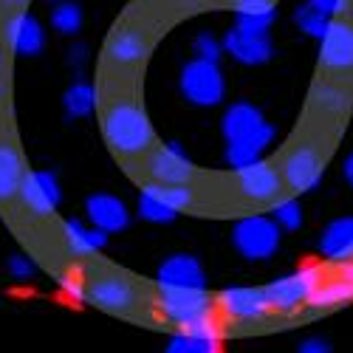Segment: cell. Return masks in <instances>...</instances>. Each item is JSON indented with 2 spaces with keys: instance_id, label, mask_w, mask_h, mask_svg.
Masks as SVG:
<instances>
[{
  "instance_id": "34",
  "label": "cell",
  "mask_w": 353,
  "mask_h": 353,
  "mask_svg": "<svg viewBox=\"0 0 353 353\" xmlns=\"http://www.w3.org/2000/svg\"><path fill=\"white\" fill-rule=\"evenodd\" d=\"M34 272H37V266H34V260L28 254H14L9 260V274L14 280H28V277H34Z\"/></svg>"
},
{
  "instance_id": "33",
  "label": "cell",
  "mask_w": 353,
  "mask_h": 353,
  "mask_svg": "<svg viewBox=\"0 0 353 353\" xmlns=\"http://www.w3.org/2000/svg\"><path fill=\"white\" fill-rule=\"evenodd\" d=\"M195 54L201 57V60L218 63L221 54H223V43H218L212 34H198V37H195Z\"/></svg>"
},
{
  "instance_id": "6",
  "label": "cell",
  "mask_w": 353,
  "mask_h": 353,
  "mask_svg": "<svg viewBox=\"0 0 353 353\" xmlns=\"http://www.w3.org/2000/svg\"><path fill=\"white\" fill-rule=\"evenodd\" d=\"M85 303L110 314H130L141 303V294L125 274H97L85 283Z\"/></svg>"
},
{
  "instance_id": "7",
  "label": "cell",
  "mask_w": 353,
  "mask_h": 353,
  "mask_svg": "<svg viewBox=\"0 0 353 353\" xmlns=\"http://www.w3.org/2000/svg\"><path fill=\"white\" fill-rule=\"evenodd\" d=\"M232 241L246 260H266L280 246V226L269 215H246L234 226Z\"/></svg>"
},
{
  "instance_id": "15",
  "label": "cell",
  "mask_w": 353,
  "mask_h": 353,
  "mask_svg": "<svg viewBox=\"0 0 353 353\" xmlns=\"http://www.w3.org/2000/svg\"><path fill=\"white\" fill-rule=\"evenodd\" d=\"M353 303V260L339 263V272L331 280H322L314 297L308 300V308L314 311H334L339 305Z\"/></svg>"
},
{
  "instance_id": "29",
  "label": "cell",
  "mask_w": 353,
  "mask_h": 353,
  "mask_svg": "<svg viewBox=\"0 0 353 353\" xmlns=\"http://www.w3.org/2000/svg\"><path fill=\"white\" fill-rule=\"evenodd\" d=\"M294 23L300 26V32H305L308 37H314V40H322V34L328 32V14H322L319 9H314L311 3H305V6H297L294 9Z\"/></svg>"
},
{
  "instance_id": "3",
  "label": "cell",
  "mask_w": 353,
  "mask_h": 353,
  "mask_svg": "<svg viewBox=\"0 0 353 353\" xmlns=\"http://www.w3.org/2000/svg\"><path fill=\"white\" fill-rule=\"evenodd\" d=\"M280 172H283V184L291 192L297 195L311 192L325 175V156H322V150L314 141H300L280 161Z\"/></svg>"
},
{
  "instance_id": "16",
  "label": "cell",
  "mask_w": 353,
  "mask_h": 353,
  "mask_svg": "<svg viewBox=\"0 0 353 353\" xmlns=\"http://www.w3.org/2000/svg\"><path fill=\"white\" fill-rule=\"evenodd\" d=\"M85 215L91 221V226L102 229V232H122L130 223V212L125 207V201H119L116 195L108 192H94L85 201Z\"/></svg>"
},
{
  "instance_id": "36",
  "label": "cell",
  "mask_w": 353,
  "mask_h": 353,
  "mask_svg": "<svg viewBox=\"0 0 353 353\" xmlns=\"http://www.w3.org/2000/svg\"><path fill=\"white\" fill-rule=\"evenodd\" d=\"M297 353H334V350H331V345L325 339H305L297 347Z\"/></svg>"
},
{
  "instance_id": "20",
  "label": "cell",
  "mask_w": 353,
  "mask_h": 353,
  "mask_svg": "<svg viewBox=\"0 0 353 353\" xmlns=\"http://www.w3.org/2000/svg\"><path fill=\"white\" fill-rule=\"evenodd\" d=\"M263 125H269L263 119V113L249 105V102H234L226 113H223V122H221V130H223V141H241L252 133H257Z\"/></svg>"
},
{
  "instance_id": "11",
  "label": "cell",
  "mask_w": 353,
  "mask_h": 353,
  "mask_svg": "<svg viewBox=\"0 0 353 353\" xmlns=\"http://www.w3.org/2000/svg\"><path fill=\"white\" fill-rule=\"evenodd\" d=\"M215 303L234 322H260L272 314V303L266 297V288L232 285V288L221 291V297Z\"/></svg>"
},
{
  "instance_id": "28",
  "label": "cell",
  "mask_w": 353,
  "mask_h": 353,
  "mask_svg": "<svg viewBox=\"0 0 353 353\" xmlns=\"http://www.w3.org/2000/svg\"><path fill=\"white\" fill-rule=\"evenodd\" d=\"M167 353H221V350H218V336L181 331L167 342Z\"/></svg>"
},
{
  "instance_id": "27",
  "label": "cell",
  "mask_w": 353,
  "mask_h": 353,
  "mask_svg": "<svg viewBox=\"0 0 353 353\" xmlns=\"http://www.w3.org/2000/svg\"><path fill=\"white\" fill-rule=\"evenodd\" d=\"M63 108L71 119H85V116H91L94 108H97V91L94 85L88 82H74L65 88L63 94Z\"/></svg>"
},
{
  "instance_id": "35",
  "label": "cell",
  "mask_w": 353,
  "mask_h": 353,
  "mask_svg": "<svg viewBox=\"0 0 353 353\" xmlns=\"http://www.w3.org/2000/svg\"><path fill=\"white\" fill-rule=\"evenodd\" d=\"M308 3L322 14H342L347 9V0H308Z\"/></svg>"
},
{
  "instance_id": "10",
  "label": "cell",
  "mask_w": 353,
  "mask_h": 353,
  "mask_svg": "<svg viewBox=\"0 0 353 353\" xmlns=\"http://www.w3.org/2000/svg\"><path fill=\"white\" fill-rule=\"evenodd\" d=\"M234 184H238V192L246 201H254V203L277 201L285 187L280 167H274L272 161H263V159L249 167H241L238 175H234Z\"/></svg>"
},
{
  "instance_id": "8",
  "label": "cell",
  "mask_w": 353,
  "mask_h": 353,
  "mask_svg": "<svg viewBox=\"0 0 353 353\" xmlns=\"http://www.w3.org/2000/svg\"><path fill=\"white\" fill-rule=\"evenodd\" d=\"M319 65L339 79L353 74V20L336 17L328 23L319 40Z\"/></svg>"
},
{
  "instance_id": "1",
  "label": "cell",
  "mask_w": 353,
  "mask_h": 353,
  "mask_svg": "<svg viewBox=\"0 0 353 353\" xmlns=\"http://www.w3.org/2000/svg\"><path fill=\"white\" fill-rule=\"evenodd\" d=\"M102 133L119 159H139L153 150V125L147 110L133 99H116L102 116Z\"/></svg>"
},
{
  "instance_id": "18",
  "label": "cell",
  "mask_w": 353,
  "mask_h": 353,
  "mask_svg": "<svg viewBox=\"0 0 353 353\" xmlns=\"http://www.w3.org/2000/svg\"><path fill=\"white\" fill-rule=\"evenodd\" d=\"M159 285L161 288H207V274L201 263L190 254H172L161 263L159 269Z\"/></svg>"
},
{
  "instance_id": "39",
  "label": "cell",
  "mask_w": 353,
  "mask_h": 353,
  "mask_svg": "<svg viewBox=\"0 0 353 353\" xmlns=\"http://www.w3.org/2000/svg\"><path fill=\"white\" fill-rule=\"evenodd\" d=\"M3 68H6V60H3V51H0V99H3V91H6V77H3Z\"/></svg>"
},
{
  "instance_id": "19",
  "label": "cell",
  "mask_w": 353,
  "mask_h": 353,
  "mask_svg": "<svg viewBox=\"0 0 353 353\" xmlns=\"http://www.w3.org/2000/svg\"><path fill=\"white\" fill-rule=\"evenodd\" d=\"M26 179V164L12 139H0V203H9L20 195Z\"/></svg>"
},
{
  "instance_id": "30",
  "label": "cell",
  "mask_w": 353,
  "mask_h": 353,
  "mask_svg": "<svg viewBox=\"0 0 353 353\" xmlns=\"http://www.w3.org/2000/svg\"><path fill=\"white\" fill-rule=\"evenodd\" d=\"M150 184L175 212H184V210L195 207V190L190 184H156V181H150Z\"/></svg>"
},
{
  "instance_id": "22",
  "label": "cell",
  "mask_w": 353,
  "mask_h": 353,
  "mask_svg": "<svg viewBox=\"0 0 353 353\" xmlns=\"http://www.w3.org/2000/svg\"><path fill=\"white\" fill-rule=\"evenodd\" d=\"M63 241L74 257H91L99 249H105L108 232H102L97 226H85L82 221L68 218V221H63Z\"/></svg>"
},
{
  "instance_id": "14",
  "label": "cell",
  "mask_w": 353,
  "mask_h": 353,
  "mask_svg": "<svg viewBox=\"0 0 353 353\" xmlns=\"http://www.w3.org/2000/svg\"><path fill=\"white\" fill-rule=\"evenodd\" d=\"M223 51L232 54V60H238L241 65H263L272 60V40L269 34H252L243 28L232 26L223 34Z\"/></svg>"
},
{
  "instance_id": "38",
  "label": "cell",
  "mask_w": 353,
  "mask_h": 353,
  "mask_svg": "<svg viewBox=\"0 0 353 353\" xmlns=\"http://www.w3.org/2000/svg\"><path fill=\"white\" fill-rule=\"evenodd\" d=\"M23 6H26V0H0V9H6L9 14L23 12Z\"/></svg>"
},
{
  "instance_id": "41",
  "label": "cell",
  "mask_w": 353,
  "mask_h": 353,
  "mask_svg": "<svg viewBox=\"0 0 353 353\" xmlns=\"http://www.w3.org/2000/svg\"><path fill=\"white\" fill-rule=\"evenodd\" d=\"M175 3H195V0H175Z\"/></svg>"
},
{
  "instance_id": "4",
  "label": "cell",
  "mask_w": 353,
  "mask_h": 353,
  "mask_svg": "<svg viewBox=\"0 0 353 353\" xmlns=\"http://www.w3.org/2000/svg\"><path fill=\"white\" fill-rule=\"evenodd\" d=\"M179 85H181L184 99L198 108H215L223 102V94H226V79H223L218 63L201 60V57H195L192 63H187L181 68Z\"/></svg>"
},
{
  "instance_id": "25",
  "label": "cell",
  "mask_w": 353,
  "mask_h": 353,
  "mask_svg": "<svg viewBox=\"0 0 353 353\" xmlns=\"http://www.w3.org/2000/svg\"><path fill=\"white\" fill-rule=\"evenodd\" d=\"M311 102L322 116H342L347 110V105H350V91L336 79H322L314 88Z\"/></svg>"
},
{
  "instance_id": "21",
  "label": "cell",
  "mask_w": 353,
  "mask_h": 353,
  "mask_svg": "<svg viewBox=\"0 0 353 353\" xmlns=\"http://www.w3.org/2000/svg\"><path fill=\"white\" fill-rule=\"evenodd\" d=\"M232 9H234V26L252 34H266L277 17L274 0H232Z\"/></svg>"
},
{
  "instance_id": "17",
  "label": "cell",
  "mask_w": 353,
  "mask_h": 353,
  "mask_svg": "<svg viewBox=\"0 0 353 353\" xmlns=\"http://www.w3.org/2000/svg\"><path fill=\"white\" fill-rule=\"evenodd\" d=\"M150 54V40L139 28H119L108 40V60L119 68H133L147 60Z\"/></svg>"
},
{
  "instance_id": "23",
  "label": "cell",
  "mask_w": 353,
  "mask_h": 353,
  "mask_svg": "<svg viewBox=\"0 0 353 353\" xmlns=\"http://www.w3.org/2000/svg\"><path fill=\"white\" fill-rule=\"evenodd\" d=\"M319 249L331 263L353 260V215L331 221L319 238Z\"/></svg>"
},
{
  "instance_id": "5",
  "label": "cell",
  "mask_w": 353,
  "mask_h": 353,
  "mask_svg": "<svg viewBox=\"0 0 353 353\" xmlns=\"http://www.w3.org/2000/svg\"><path fill=\"white\" fill-rule=\"evenodd\" d=\"M322 280L325 277H322L319 266H303L294 274H285V277L269 283L266 285V297L272 303V311H280V314L300 311L303 305H308V300L314 297V291L319 288Z\"/></svg>"
},
{
  "instance_id": "9",
  "label": "cell",
  "mask_w": 353,
  "mask_h": 353,
  "mask_svg": "<svg viewBox=\"0 0 353 353\" xmlns=\"http://www.w3.org/2000/svg\"><path fill=\"white\" fill-rule=\"evenodd\" d=\"M23 207L28 215H34L40 221L51 218L60 207V181H57V175L48 172V170H34V172H26V179L20 184V195Z\"/></svg>"
},
{
  "instance_id": "13",
  "label": "cell",
  "mask_w": 353,
  "mask_h": 353,
  "mask_svg": "<svg viewBox=\"0 0 353 353\" xmlns=\"http://www.w3.org/2000/svg\"><path fill=\"white\" fill-rule=\"evenodd\" d=\"M3 37L12 46V51L20 57H37L46 46V32H43L40 20L28 12H14L6 17Z\"/></svg>"
},
{
  "instance_id": "2",
  "label": "cell",
  "mask_w": 353,
  "mask_h": 353,
  "mask_svg": "<svg viewBox=\"0 0 353 353\" xmlns=\"http://www.w3.org/2000/svg\"><path fill=\"white\" fill-rule=\"evenodd\" d=\"M215 305L218 303L207 294V288H161L156 300V308L167 322L203 336H218Z\"/></svg>"
},
{
  "instance_id": "26",
  "label": "cell",
  "mask_w": 353,
  "mask_h": 353,
  "mask_svg": "<svg viewBox=\"0 0 353 353\" xmlns=\"http://www.w3.org/2000/svg\"><path fill=\"white\" fill-rule=\"evenodd\" d=\"M139 215L147 221V223H172L181 212H175L170 203L156 192L153 184H147L139 195Z\"/></svg>"
},
{
  "instance_id": "40",
  "label": "cell",
  "mask_w": 353,
  "mask_h": 353,
  "mask_svg": "<svg viewBox=\"0 0 353 353\" xmlns=\"http://www.w3.org/2000/svg\"><path fill=\"white\" fill-rule=\"evenodd\" d=\"M345 179H347V184L353 187V153H350L347 161H345Z\"/></svg>"
},
{
  "instance_id": "32",
  "label": "cell",
  "mask_w": 353,
  "mask_h": 353,
  "mask_svg": "<svg viewBox=\"0 0 353 353\" xmlns=\"http://www.w3.org/2000/svg\"><path fill=\"white\" fill-rule=\"evenodd\" d=\"M272 218L277 221L280 229H300L303 226V207H300V201L297 198H283V201H274V207H272Z\"/></svg>"
},
{
  "instance_id": "12",
  "label": "cell",
  "mask_w": 353,
  "mask_h": 353,
  "mask_svg": "<svg viewBox=\"0 0 353 353\" xmlns=\"http://www.w3.org/2000/svg\"><path fill=\"white\" fill-rule=\"evenodd\" d=\"M147 175L156 184H190L195 179V167L179 144H161L147 156Z\"/></svg>"
},
{
  "instance_id": "31",
  "label": "cell",
  "mask_w": 353,
  "mask_h": 353,
  "mask_svg": "<svg viewBox=\"0 0 353 353\" xmlns=\"http://www.w3.org/2000/svg\"><path fill=\"white\" fill-rule=\"evenodd\" d=\"M51 26H54V32H60V34H77L82 28V9L77 3L60 0V6L51 12Z\"/></svg>"
},
{
  "instance_id": "24",
  "label": "cell",
  "mask_w": 353,
  "mask_h": 353,
  "mask_svg": "<svg viewBox=\"0 0 353 353\" xmlns=\"http://www.w3.org/2000/svg\"><path fill=\"white\" fill-rule=\"evenodd\" d=\"M274 139V128L272 125H263L257 133L241 139V141H229L226 144V161L229 167L241 170V167H249L254 161H260V156L269 150V144Z\"/></svg>"
},
{
  "instance_id": "37",
  "label": "cell",
  "mask_w": 353,
  "mask_h": 353,
  "mask_svg": "<svg viewBox=\"0 0 353 353\" xmlns=\"http://www.w3.org/2000/svg\"><path fill=\"white\" fill-rule=\"evenodd\" d=\"M57 283H60L68 294H71V297H77V300H85V285H79L77 280H71L68 274H60V280H57Z\"/></svg>"
}]
</instances>
